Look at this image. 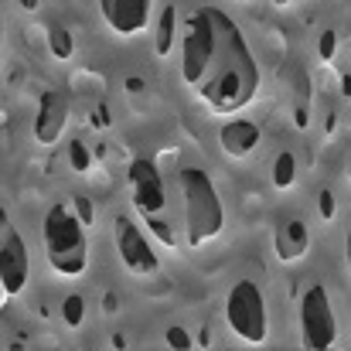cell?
<instances>
[{
  "instance_id": "cell-1",
  "label": "cell",
  "mask_w": 351,
  "mask_h": 351,
  "mask_svg": "<svg viewBox=\"0 0 351 351\" xmlns=\"http://www.w3.org/2000/svg\"><path fill=\"white\" fill-rule=\"evenodd\" d=\"M181 82L219 117L245 110L259 93V65L242 27L222 7H195L178 45Z\"/></svg>"
},
{
  "instance_id": "cell-2",
  "label": "cell",
  "mask_w": 351,
  "mask_h": 351,
  "mask_svg": "<svg viewBox=\"0 0 351 351\" xmlns=\"http://www.w3.org/2000/svg\"><path fill=\"white\" fill-rule=\"evenodd\" d=\"M89 226L75 212V205L55 202L45 212L41 239H45V259L62 280H79L89 269Z\"/></svg>"
},
{
  "instance_id": "cell-3",
  "label": "cell",
  "mask_w": 351,
  "mask_h": 351,
  "mask_svg": "<svg viewBox=\"0 0 351 351\" xmlns=\"http://www.w3.org/2000/svg\"><path fill=\"white\" fill-rule=\"evenodd\" d=\"M178 191H181V226L191 249L212 242L226 229V208L219 198V188L205 167H181L178 171Z\"/></svg>"
},
{
  "instance_id": "cell-4",
  "label": "cell",
  "mask_w": 351,
  "mask_h": 351,
  "mask_svg": "<svg viewBox=\"0 0 351 351\" xmlns=\"http://www.w3.org/2000/svg\"><path fill=\"white\" fill-rule=\"evenodd\" d=\"M126 184H130L133 208L147 219V229L157 232L160 242L174 245V235H171V226H167V188H164V178H160L157 164L150 157H136L126 171Z\"/></svg>"
},
{
  "instance_id": "cell-5",
  "label": "cell",
  "mask_w": 351,
  "mask_h": 351,
  "mask_svg": "<svg viewBox=\"0 0 351 351\" xmlns=\"http://www.w3.org/2000/svg\"><path fill=\"white\" fill-rule=\"evenodd\" d=\"M226 324L242 345H266L269 338V314H266V297L256 280H235L229 297H226Z\"/></svg>"
},
{
  "instance_id": "cell-6",
  "label": "cell",
  "mask_w": 351,
  "mask_h": 351,
  "mask_svg": "<svg viewBox=\"0 0 351 351\" xmlns=\"http://www.w3.org/2000/svg\"><path fill=\"white\" fill-rule=\"evenodd\" d=\"M297 324H300V345L307 351H328L338 345V317L324 283H311L300 293Z\"/></svg>"
},
{
  "instance_id": "cell-7",
  "label": "cell",
  "mask_w": 351,
  "mask_h": 351,
  "mask_svg": "<svg viewBox=\"0 0 351 351\" xmlns=\"http://www.w3.org/2000/svg\"><path fill=\"white\" fill-rule=\"evenodd\" d=\"M27 276H31L27 245L17 232V226L7 219V212H0V293L3 300L21 297V290L27 287Z\"/></svg>"
},
{
  "instance_id": "cell-8",
  "label": "cell",
  "mask_w": 351,
  "mask_h": 351,
  "mask_svg": "<svg viewBox=\"0 0 351 351\" xmlns=\"http://www.w3.org/2000/svg\"><path fill=\"white\" fill-rule=\"evenodd\" d=\"M113 242H117V256L119 263L133 273V276H154L160 269V259L150 245L147 232L130 219V215H117L113 222Z\"/></svg>"
},
{
  "instance_id": "cell-9",
  "label": "cell",
  "mask_w": 351,
  "mask_h": 351,
  "mask_svg": "<svg viewBox=\"0 0 351 351\" xmlns=\"http://www.w3.org/2000/svg\"><path fill=\"white\" fill-rule=\"evenodd\" d=\"M69 119H72V99L62 89H45L41 99H38V113H34L31 133H34V140L41 147H55L62 140Z\"/></svg>"
},
{
  "instance_id": "cell-10",
  "label": "cell",
  "mask_w": 351,
  "mask_h": 351,
  "mask_svg": "<svg viewBox=\"0 0 351 351\" xmlns=\"http://www.w3.org/2000/svg\"><path fill=\"white\" fill-rule=\"evenodd\" d=\"M157 0H99V14L117 38H136L154 24Z\"/></svg>"
},
{
  "instance_id": "cell-11",
  "label": "cell",
  "mask_w": 351,
  "mask_h": 351,
  "mask_svg": "<svg viewBox=\"0 0 351 351\" xmlns=\"http://www.w3.org/2000/svg\"><path fill=\"white\" fill-rule=\"evenodd\" d=\"M273 249L280 263H300L311 252V229L304 219H283L273 232Z\"/></svg>"
},
{
  "instance_id": "cell-12",
  "label": "cell",
  "mask_w": 351,
  "mask_h": 351,
  "mask_svg": "<svg viewBox=\"0 0 351 351\" xmlns=\"http://www.w3.org/2000/svg\"><path fill=\"white\" fill-rule=\"evenodd\" d=\"M259 140H263V130H259V123H252V119H229V123H222V130H219V143H222L226 157H235V160L249 157V154L259 147Z\"/></svg>"
},
{
  "instance_id": "cell-13",
  "label": "cell",
  "mask_w": 351,
  "mask_h": 351,
  "mask_svg": "<svg viewBox=\"0 0 351 351\" xmlns=\"http://www.w3.org/2000/svg\"><path fill=\"white\" fill-rule=\"evenodd\" d=\"M293 181H297V157H293V150H280L273 160V188L287 191V188H293Z\"/></svg>"
},
{
  "instance_id": "cell-14",
  "label": "cell",
  "mask_w": 351,
  "mask_h": 351,
  "mask_svg": "<svg viewBox=\"0 0 351 351\" xmlns=\"http://www.w3.org/2000/svg\"><path fill=\"white\" fill-rule=\"evenodd\" d=\"M65 157H69V167L75 174H93V167H96V157H93V150L82 140H72L69 150H65Z\"/></svg>"
},
{
  "instance_id": "cell-15",
  "label": "cell",
  "mask_w": 351,
  "mask_h": 351,
  "mask_svg": "<svg viewBox=\"0 0 351 351\" xmlns=\"http://www.w3.org/2000/svg\"><path fill=\"white\" fill-rule=\"evenodd\" d=\"M171 45H174V7L164 10L160 24H157V55L167 58L171 55Z\"/></svg>"
},
{
  "instance_id": "cell-16",
  "label": "cell",
  "mask_w": 351,
  "mask_h": 351,
  "mask_svg": "<svg viewBox=\"0 0 351 351\" xmlns=\"http://www.w3.org/2000/svg\"><path fill=\"white\" fill-rule=\"evenodd\" d=\"M82 314H86V300H82L79 293H69V297L62 300V317H65V324L79 328V324H82Z\"/></svg>"
},
{
  "instance_id": "cell-17",
  "label": "cell",
  "mask_w": 351,
  "mask_h": 351,
  "mask_svg": "<svg viewBox=\"0 0 351 351\" xmlns=\"http://www.w3.org/2000/svg\"><path fill=\"white\" fill-rule=\"evenodd\" d=\"M72 34L65 31V27H51V55L58 58V62H65V58H72Z\"/></svg>"
},
{
  "instance_id": "cell-18",
  "label": "cell",
  "mask_w": 351,
  "mask_h": 351,
  "mask_svg": "<svg viewBox=\"0 0 351 351\" xmlns=\"http://www.w3.org/2000/svg\"><path fill=\"white\" fill-rule=\"evenodd\" d=\"M335 51H338V34H335V31H324L321 41H317V55H321V62H335Z\"/></svg>"
},
{
  "instance_id": "cell-19",
  "label": "cell",
  "mask_w": 351,
  "mask_h": 351,
  "mask_svg": "<svg viewBox=\"0 0 351 351\" xmlns=\"http://www.w3.org/2000/svg\"><path fill=\"white\" fill-rule=\"evenodd\" d=\"M167 348H195V338L188 335V328H171L167 331Z\"/></svg>"
},
{
  "instance_id": "cell-20",
  "label": "cell",
  "mask_w": 351,
  "mask_h": 351,
  "mask_svg": "<svg viewBox=\"0 0 351 351\" xmlns=\"http://www.w3.org/2000/svg\"><path fill=\"white\" fill-rule=\"evenodd\" d=\"M321 215L331 219L335 215V205H331V191H321Z\"/></svg>"
},
{
  "instance_id": "cell-21",
  "label": "cell",
  "mask_w": 351,
  "mask_h": 351,
  "mask_svg": "<svg viewBox=\"0 0 351 351\" xmlns=\"http://www.w3.org/2000/svg\"><path fill=\"white\" fill-rule=\"evenodd\" d=\"M348 276H351V232H348Z\"/></svg>"
},
{
  "instance_id": "cell-22",
  "label": "cell",
  "mask_w": 351,
  "mask_h": 351,
  "mask_svg": "<svg viewBox=\"0 0 351 351\" xmlns=\"http://www.w3.org/2000/svg\"><path fill=\"white\" fill-rule=\"evenodd\" d=\"M273 3H276V7H287V3H290V0H273Z\"/></svg>"
}]
</instances>
